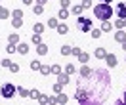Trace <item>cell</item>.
I'll use <instances>...</instances> for the list:
<instances>
[{
	"label": "cell",
	"instance_id": "obj_35",
	"mask_svg": "<svg viewBox=\"0 0 126 105\" xmlns=\"http://www.w3.org/2000/svg\"><path fill=\"white\" fill-rule=\"evenodd\" d=\"M65 71H67V75H73V73H75V65H71V63H69Z\"/></svg>",
	"mask_w": 126,
	"mask_h": 105
},
{
	"label": "cell",
	"instance_id": "obj_41",
	"mask_svg": "<svg viewBox=\"0 0 126 105\" xmlns=\"http://www.w3.org/2000/svg\"><path fill=\"white\" fill-rule=\"evenodd\" d=\"M69 4H71V0H61V8H67Z\"/></svg>",
	"mask_w": 126,
	"mask_h": 105
},
{
	"label": "cell",
	"instance_id": "obj_15",
	"mask_svg": "<svg viewBox=\"0 0 126 105\" xmlns=\"http://www.w3.org/2000/svg\"><path fill=\"white\" fill-rule=\"evenodd\" d=\"M12 25H14L16 29H19V27L23 25V19H21V17H14V21H12Z\"/></svg>",
	"mask_w": 126,
	"mask_h": 105
},
{
	"label": "cell",
	"instance_id": "obj_33",
	"mask_svg": "<svg viewBox=\"0 0 126 105\" xmlns=\"http://www.w3.org/2000/svg\"><path fill=\"white\" fill-rule=\"evenodd\" d=\"M80 6H82L84 10H86V8H90V6H92V0H82V4H80Z\"/></svg>",
	"mask_w": 126,
	"mask_h": 105
},
{
	"label": "cell",
	"instance_id": "obj_32",
	"mask_svg": "<svg viewBox=\"0 0 126 105\" xmlns=\"http://www.w3.org/2000/svg\"><path fill=\"white\" fill-rule=\"evenodd\" d=\"M6 50H8L10 54H14V52H17V46H16V44H12V42H10V46H8Z\"/></svg>",
	"mask_w": 126,
	"mask_h": 105
},
{
	"label": "cell",
	"instance_id": "obj_12",
	"mask_svg": "<svg viewBox=\"0 0 126 105\" xmlns=\"http://www.w3.org/2000/svg\"><path fill=\"white\" fill-rule=\"evenodd\" d=\"M55 103H67V96L59 92V94H57V97H55Z\"/></svg>",
	"mask_w": 126,
	"mask_h": 105
},
{
	"label": "cell",
	"instance_id": "obj_5",
	"mask_svg": "<svg viewBox=\"0 0 126 105\" xmlns=\"http://www.w3.org/2000/svg\"><path fill=\"white\" fill-rule=\"evenodd\" d=\"M57 80H59V84H61V86H65V84L69 82V75H67V73H65V75L59 73V75H57Z\"/></svg>",
	"mask_w": 126,
	"mask_h": 105
},
{
	"label": "cell",
	"instance_id": "obj_38",
	"mask_svg": "<svg viewBox=\"0 0 126 105\" xmlns=\"http://www.w3.org/2000/svg\"><path fill=\"white\" fill-rule=\"evenodd\" d=\"M54 92H55V94H59V92H61V84H59V82L54 86Z\"/></svg>",
	"mask_w": 126,
	"mask_h": 105
},
{
	"label": "cell",
	"instance_id": "obj_13",
	"mask_svg": "<svg viewBox=\"0 0 126 105\" xmlns=\"http://www.w3.org/2000/svg\"><path fill=\"white\" fill-rule=\"evenodd\" d=\"M105 56H107V52H105L103 48H97V50H95V57H97V59H103Z\"/></svg>",
	"mask_w": 126,
	"mask_h": 105
},
{
	"label": "cell",
	"instance_id": "obj_27",
	"mask_svg": "<svg viewBox=\"0 0 126 105\" xmlns=\"http://www.w3.org/2000/svg\"><path fill=\"white\" fill-rule=\"evenodd\" d=\"M48 27H55V29H57V19H55V17L48 19Z\"/></svg>",
	"mask_w": 126,
	"mask_h": 105
},
{
	"label": "cell",
	"instance_id": "obj_7",
	"mask_svg": "<svg viewBox=\"0 0 126 105\" xmlns=\"http://www.w3.org/2000/svg\"><path fill=\"white\" fill-rule=\"evenodd\" d=\"M115 40H118V42L126 40V32L122 31V29H118V32H115Z\"/></svg>",
	"mask_w": 126,
	"mask_h": 105
},
{
	"label": "cell",
	"instance_id": "obj_23",
	"mask_svg": "<svg viewBox=\"0 0 126 105\" xmlns=\"http://www.w3.org/2000/svg\"><path fill=\"white\" fill-rule=\"evenodd\" d=\"M29 96H31L32 99H38V97H40V92H38V90H31V92H29Z\"/></svg>",
	"mask_w": 126,
	"mask_h": 105
},
{
	"label": "cell",
	"instance_id": "obj_42",
	"mask_svg": "<svg viewBox=\"0 0 126 105\" xmlns=\"http://www.w3.org/2000/svg\"><path fill=\"white\" fill-rule=\"evenodd\" d=\"M118 103H126V90H124V97H122V99H120Z\"/></svg>",
	"mask_w": 126,
	"mask_h": 105
},
{
	"label": "cell",
	"instance_id": "obj_8",
	"mask_svg": "<svg viewBox=\"0 0 126 105\" xmlns=\"http://www.w3.org/2000/svg\"><path fill=\"white\" fill-rule=\"evenodd\" d=\"M90 75H92V69H90L88 65H84V67L80 69V76H84V78H86V76H90Z\"/></svg>",
	"mask_w": 126,
	"mask_h": 105
},
{
	"label": "cell",
	"instance_id": "obj_2",
	"mask_svg": "<svg viewBox=\"0 0 126 105\" xmlns=\"http://www.w3.org/2000/svg\"><path fill=\"white\" fill-rule=\"evenodd\" d=\"M77 27H79L82 32H90L92 31V19H88V17H79Z\"/></svg>",
	"mask_w": 126,
	"mask_h": 105
},
{
	"label": "cell",
	"instance_id": "obj_16",
	"mask_svg": "<svg viewBox=\"0 0 126 105\" xmlns=\"http://www.w3.org/2000/svg\"><path fill=\"white\" fill-rule=\"evenodd\" d=\"M32 31L36 32V34H40V32H44V25H42V23H36L34 27H32Z\"/></svg>",
	"mask_w": 126,
	"mask_h": 105
},
{
	"label": "cell",
	"instance_id": "obj_18",
	"mask_svg": "<svg viewBox=\"0 0 126 105\" xmlns=\"http://www.w3.org/2000/svg\"><path fill=\"white\" fill-rule=\"evenodd\" d=\"M17 52H19V54H27V52H29V46H27V44H19V46H17Z\"/></svg>",
	"mask_w": 126,
	"mask_h": 105
},
{
	"label": "cell",
	"instance_id": "obj_11",
	"mask_svg": "<svg viewBox=\"0 0 126 105\" xmlns=\"http://www.w3.org/2000/svg\"><path fill=\"white\" fill-rule=\"evenodd\" d=\"M40 73L44 75V76H48V75L52 73V67H48V65H40Z\"/></svg>",
	"mask_w": 126,
	"mask_h": 105
},
{
	"label": "cell",
	"instance_id": "obj_29",
	"mask_svg": "<svg viewBox=\"0 0 126 105\" xmlns=\"http://www.w3.org/2000/svg\"><path fill=\"white\" fill-rule=\"evenodd\" d=\"M31 40H32V44H40V34H36V32H34V34L31 36Z\"/></svg>",
	"mask_w": 126,
	"mask_h": 105
},
{
	"label": "cell",
	"instance_id": "obj_37",
	"mask_svg": "<svg viewBox=\"0 0 126 105\" xmlns=\"http://www.w3.org/2000/svg\"><path fill=\"white\" fill-rule=\"evenodd\" d=\"M71 54H73V56H77V57H79V54H80V48H71Z\"/></svg>",
	"mask_w": 126,
	"mask_h": 105
},
{
	"label": "cell",
	"instance_id": "obj_45",
	"mask_svg": "<svg viewBox=\"0 0 126 105\" xmlns=\"http://www.w3.org/2000/svg\"><path fill=\"white\" fill-rule=\"evenodd\" d=\"M122 50H126V40H122Z\"/></svg>",
	"mask_w": 126,
	"mask_h": 105
},
{
	"label": "cell",
	"instance_id": "obj_17",
	"mask_svg": "<svg viewBox=\"0 0 126 105\" xmlns=\"http://www.w3.org/2000/svg\"><path fill=\"white\" fill-rule=\"evenodd\" d=\"M40 65H42V63H40L38 59H34V61H31V69H32V71H40Z\"/></svg>",
	"mask_w": 126,
	"mask_h": 105
},
{
	"label": "cell",
	"instance_id": "obj_10",
	"mask_svg": "<svg viewBox=\"0 0 126 105\" xmlns=\"http://www.w3.org/2000/svg\"><path fill=\"white\" fill-rule=\"evenodd\" d=\"M57 32H59V34H67V32H69V27H67L65 23L57 25Z\"/></svg>",
	"mask_w": 126,
	"mask_h": 105
},
{
	"label": "cell",
	"instance_id": "obj_44",
	"mask_svg": "<svg viewBox=\"0 0 126 105\" xmlns=\"http://www.w3.org/2000/svg\"><path fill=\"white\" fill-rule=\"evenodd\" d=\"M23 4H27V6H31V4H32V0H23Z\"/></svg>",
	"mask_w": 126,
	"mask_h": 105
},
{
	"label": "cell",
	"instance_id": "obj_3",
	"mask_svg": "<svg viewBox=\"0 0 126 105\" xmlns=\"http://www.w3.org/2000/svg\"><path fill=\"white\" fill-rule=\"evenodd\" d=\"M0 94H2L4 97H12L14 94H16V86H14V84H4L2 90H0Z\"/></svg>",
	"mask_w": 126,
	"mask_h": 105
},
{
	"label": "cell",
	"instance_id": "obj_1",
	"mask_svg": "<svg viewBox=\"0 0 126 105\" xmlns=\"http://www.w3.org/2000/svg\"><path fill=\"white\" fill-rule=\"evenodd\" d=\"M94 15L101 21H109V17L113 15V8H111L109 2H99L94 6Z\"/></svg>",
	"mask_w": 126,
	"mask_h": 105
},
{
	"label": "cell",
	"instance_id": "obj_20",
	"mask_svg": "<svg viewBox=\"0 0 126 105\" xmlns=\"http://www.w3.org/2000/svg\"><path fill=\"white\" fill-rule=\"evenodd\" d=\"M32 12H34V14H36V15H40V14H42V12H44V6H40V4H36V6H34V8H32Z\"/></svg>",
	"mask_w": 126,
	"mask_h": 105
},
{
	"label": "cell",
	"instance_id": "obj_21",
	"mask_svg": "<svg viewBox=\"0 0 126 105\" xmlns=\"http://www.w3.org/2000/svg\"><path fill=\"white\" fill-rule=\"evenodd\" d=\"M82 6H80V4H77V6H75V8H73V14H75V15H80V14H82Z\"/></svg>",
	"mask_w": 126,
	"mask_h": 105
},
{
	"label": "cell",
	"instance_id": "obj_19",
	"mask_svg": "<svg viewBox=\"0 0 126 105\" xmlns=\"http://www.w3.org/2000/svg\"><path fill=\"white\" fill-rule=\"evenodd\" d=\"M111 29H113V25H111L109 21H103V25H101V31H103V32H107V31H111Z\"/></svg>",
	"mask_w": 126,
	"mask_h": 105
},
{
	"label": "cell",
	"instance_id": "obj_36",
	"mask_svg": "<svg viewBox=\"0 0 126 105\" xmlns=\"http://www.w3.org/2000/svg\"><path fill=\"white\" fill-rule=\"evenodd\" d=\"M8 40L12 42V44H16V42H17V34H16V32H14V34H10V38H8Z\"/></svg>",
	"mask_w": 126,
	"mask_h": 105
},
{
	"label": "cell",
	"instance_id": "obj_22",
	"mask_svg": "<svg viewBox=\"0 0 126 105\" xmlns=\"http://www.w3.org/2000/svg\"><path fill=\"white\" fill-rule=\"evenodd\" d=\"M71 54V46H61V56H69Z\"/></svg>",
	"mask_w": 126,
	"mask_h": 105
},
{
	"label": "cell",
	"instance_id": "obj_34",
	"mask_svg": "<svg viewBox=\"0 0 126 105\" xmlns=\"http://www.w3.org/2000/svg\"><path fill=\"white\" fill-rule=\"evenodd\" d=\"M8 69L12 71V73H19V65H14V63H12V65L8 67Z\"/></svg>",
	"mask_w": 126,
	"mask_h": 105
},
{
	"label": "cell",
	"instance_id": "obj_25",
	"mask_svg": "<svg viewBox=\"0 0 126 105\" xmlns=\"http://www.w3.org/2000/svg\"><path fill=\"white\" fill-rule=\"evenodd\" d=\"M57 17H61V19H65V17H69V12H67L65 8H61V10H59V15H57Z\"/></svg>",
	"mask_w": 126,
	"mask_h": 105
},
{
	"label": "cell",
	"instance_id": "obj_28",
	"mask_svg": "<svg viewBox=\"0 0 126 105\" xmlns=\"http://www.w3.org/2000/svg\"><path fill=\"white\" fill-rule=\"evenodd\" d=\"M17 94H19V96H23V97H27V96H29V90H25V88H17Z\"/></svg>",
	"mask_w": 126,
	"mask_h": 105
},
{
	"label": "cell",
	"instance_id": "obj_14",
	"mask_svg": "<svg viewBox=\"0 0 126 105\" xmlns=\"http://www.w3.org/2000/svg\"><path fill=\"white\" fill-rule=\"evenodd\" d=\"M88 59H90L88 54H84V52H80V54H79V61H80V63H88Z\"/></svg>",
	"mask_w": 126,
	"mask_h": 105
},
{
	"label": "cell",
	"instance_id": "obj_9",
	"mask_svg": "<svg viewBox=\"0 0 126 105\" xmlns=\"http://www.w3.org/2000/svg\"><path fill=\"white\" fill-rule=\"evenodd\" d=\"M36 52H38L40 56H46V54H48V46L40 42V44H38V48H36Z\"/></svg>",
	"mask_w": 126,
	"mask_h": 105
},
{
	"label": "cell",
	"instance_id": "obj_39",
	"mask_svg": "<svg viewBox=\"0 0 126 105\" xmlns=\"http://www.w3.org/2000/svg\"><path fill=\"white\" fill-rule=\"evenodd\" d=\"M14 17H23V12H21V10H16V12H14Z\"/></svg>",
	"mask_w": 126,
	"mask_h": 105
},
{
	"label": "cell",
	"instance_id": "obj_30",
	"mask_svg": "<svg viewBox=\"0 0 126 105\" xmlns=\"http://www.w3.org/2000/svg\"><path fill=\"white\" fill-rule=\"evenodd\" d=\"M52 73L59 75V73H61V67H59V65H52Z\"/></svg>",
	"mask_w": 126,
	"mask_h": 105
},
{
	"label": "cell",
	"instance_id": "obj_6",
	"mask_svg": "<svg viewBox=\"0 0 126 105\" xmlns=\"http://www.w3.org/2000/svg\"><path fill=\"white\" fill-rule=\"evenodd\" d=\"M105 59H107L109 67H115V65H117V56H113V54H107V56H105Z\"/></svg>",
	"mask_w": 126,
	"mask_h": 105
},
{
	"label": "cell",
	"instance_id": "obj_40",
	"mask_svg": "<svg viewBox=\"0 0 126 105\" xmlns=\"http://www.w3.org/2000/svg\"><path fill=\"white\" fill-rule=\"evenodd\" d=\"M10 65H12L10 59H2V67H10Z\"/></svg>",
	"mask_w": 126,
	"mask_h": 105
},
{
	"label": "cell",
	"instance_id": "obj_46",
	"mask_svg": "<svg viewBox=\"0 0 126 105\" xmlns=\"http://www.w3.org/2000/svg\"><path fill=\"white\" fill-rule=\"evenodd\" d=\"M124 27H126V19H124Z\"/></svg>",
	"mask_w": 126,
	"mask_h": 105
},
{
	"label": "cell",
	"instance_id": "obj_26",
	"mask_svg": "<svg viewBox=\"0 0 126 105\" xmlns=\"http://www.w3.org/2000/svg\"><path fill=\"white\" fill-rule=\"evenodd\" d=\"M10 15V12L6 8H2V6H0V17H2V19H4V17H8Z\"/></svg>",
	"mask_w": 126,
	"mask_h": 105
},
{
	"label": "cell",
	"instance_id": "obj_24",
	"mask_svg": "<svg viewBox=\"0 0 126 105\" xmlns=\"http://www.w3.org/2000/svg\"><path fill=\"white\" fill-rule=\"evenodd\" d=\"M90 32H92V36H94V38H99V36H101V29H94V31H90Z\"/></svg>",
	"mask_w": 126,
	"mask_h": 105
},
{
	"label": "cell",
	"instance_id": "obj_47",
	"mask_svg": "<svg viewBox=\"0 0 126 105\" xmlns=\"http://www.w3.org/2000/svg\"><path fill=\"white\" fill-rule=\"evenodd\" d=\"M105 2H111V0H105Z\"/></svg>",
	"mask_w": 126,
	"mask_h": 105
},
{
	"label": "cell",
	"instance_id": "obj_31",
	"mask_svg": "<svg viewBox=\"0 0 126 105\" xmlns=\"http://www.w3.org/2000/svg\"><path fill=\"white\" fill-rule=\"evenodd\" d=\"M115 27H117V29H124V19H117Z\"/></svg>",
	"mask_w": 126,
	"mask_h": 105
},
{
	"label": "cell",
	"instance_id": "obj_4",
	"mask_svg": "<svg viewBox=\"0 0 126 105\" xmlns=\"http://www.w3.org/2000/svg\"><path fill=\"white\" fill-rule=\"evenodd\" d=\"M117 14H118L120 19H124V17H126V6H124V4H118V6H117Z\"/></svg>",
	"mask_w": 126,
	"mask_h": 105
},
{
	"label": "cell",
	"instance_id": "obj_43",
	"mask_svg": "<svg viewBox=\"0 0 126 105\" xmlns=\"http://www.w3.org/2000/svg\"><path fill=\"white\" fill-rule=\"evenodd\" d=\"M36 2H38V4H40V6H44V4H46V2H48V0H36Z\"/></svg>",
	"mask_w": 126,
	"mask_h": 105
}]
</instances>
